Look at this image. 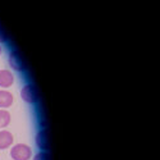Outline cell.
Listing matches in <instances>:
<instances>
[{
  "label": "cell",
  "instance_id": "1",
  "mask_svg": "<svg viewBox=\"0 0 160 160\" xmlns=\"http://www.w3.org/2000/svg\"><path fill=\"white\" fill-rule=\"evenodd\" d=\"M31 155H32L31 148L24 143H18L13 146L10 150V156L14 160H30Z\"/></svg>",
  "mask_w": 160,
  "mask_h": 160
},
{
  "label": "cell",
  "instance_id": "2",
  "mask_svg": "<svg viewBox=\"0 0 160 160\" xmlns=\"http://www.w3.org/2000/svg\"><path fill=\"white\" fill-rule=\"evenodd\" d=\"M21 98L28 104H35L37 101V91L33 85H26L21 91Z\"/></svg>",
  "mask_w": 160,
  "mask_h": 160
},
{
  "label": "cell",
  "instance_id": "3",
  "mask_svg": "<svg viewBox=\"0 0 160 160\" xmlns=\"http://www.w3.org/2000/svg\"><path fill=\"white\" fill-rule=\"evenodd\" d=\"M36 145L41 151H48L50 145H49V132L46 128L40 129L37 136H36Z\"/></svg>",
  "mask_w": 160,
  "mask_h": 160
},
{
  "label": "cell",
  "instance_id": "4",
  "mask_svg": "<svg viewBox=\"0 0 160 160\" xmlns=\"http://www.w3.org/2000/svg\"><path fill=\"white\" fill-rule=\"evenodd\" d=\"M9 65L12 69H14L17 72L24 71V63L17 51H12L9 54Z\"/></svg>",
  "mask_w": 160,
  "mask_h": 160
},
{
  "label": "cell",
  "instance_id": "5",
  "mask_svg": "<svg viewBox=\"0 0 160 160\" xmlns=\"http://www.w3.org/2000/svg\"><path fill=\"white\" fill-rule=\"evenodd\" d=\"M13 82H14V76L12 74V72L9 71H0V87H10L13 85Z\"/></svg>",
  "mask_w": 160,
  "mask_h": 160
},
{
  "label": "cell",
  "instance_id": "6",
  "mask_svg": "<svg viewBox=\"0 0 160 160\" xmlns=\"http://www.w3.org/2000/svg\"><path fill=\"white\" fill-rule=\"evenodd\" d=\"M13 143V136L8 131H0V150H4Z\"/></svg>",
  "mask_w": 160,
  "mask_h": 160
},
{
  "label": "cell",
  "instance_id": "7",
  "mask_svg": "<svg viewBox=\"0 0 160 160\" xmlns=\"http://www.w3.org/2000/svg\"><path fill=\"white\" fill-rule=\"evenodd\" d=\"M13 104V95L8 91L0 90V109H5Z\"/></svg>",
  "mask_w": 160,
  "mask_h": 160
},
{
  "label": "cell",
  "instance_id": "8",
  "mask_svg": "<svg viewBox=\"0 0 160 160\" xmlns=\"http://www.w3.org/2000/svg\"><path fill=\"white\" fill-rule=\"evenodd\" d=\"M10 123V114L4 110L0 109V128H4Z\"/></svg>",
  "mask_w": 160,
  "mask_h": 160
},
{
  "label": "cell",
  "instance_id": "9",
  "mask_svg": "<svg viewBox=\"0 0 160 160\" xmlns=\"http://www.w3.org/2000/svg\"><path fill=\"white\" fill-rule=\"evenodd\" d=\"M33 160H50V155L48 151H40L38 154L35 155Z\"/></svg>",
  "mask_w": 160,
  "mask_h": 160
},
{
  "label": "cell",
  "instance_id": "10",
  "mask_svg": "<svg viewBox=\"0 0 160 160\" xmlns=\"http://www.w3.org/2000/svg\"><path fill=\"white\" fill-rule=\"evenodd\" d=\"M8 41V37L5 35V32L2 30V27H0V44H3V42H7Z\"/></svg>",
  "mask_w": 160,
  "mask_h": 160
},
{
  "label": "cell",
  "instance_id": "11",
  "mask_svg": "<svg viewBox=\"0 0 160 160\" xmlns=\"http://www.w3.org/2000/svg\"><path fill=\"white\" fill-rule=\"evenodd\" d=\"M2 51H3V49H2V46H0V54H2Z\"/></svg>",
  "mask_w": 160,
  "mask_h": 160
}]
</instances>
